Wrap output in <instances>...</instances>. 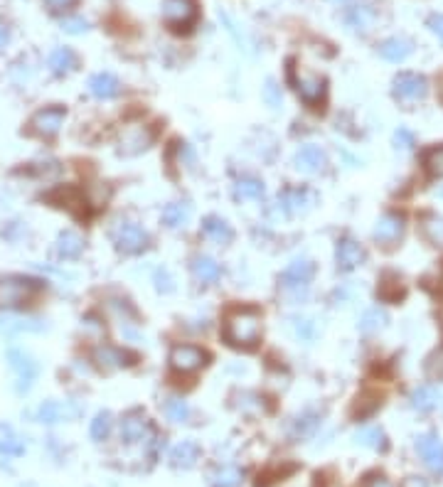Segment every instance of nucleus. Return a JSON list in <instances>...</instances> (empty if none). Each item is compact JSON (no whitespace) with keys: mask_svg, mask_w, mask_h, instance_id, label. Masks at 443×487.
I'll return each mask as SVG.
<instances>
[{"mask_svg":"<svg viewBox=\"0 0 443 487\" xmlns=\"http://www.w3.org/2000/svg\"><path fill=\"white\" fill-rule=\"evenodd\" d=\"M424 370H426V376H429V379L441 382L443 379V347H438V350H433V352L429 354Z\"/></svg>","mask_w":443,"mask_h":487,"instance_id":"40","label":"nucleus"},{"mask_svg":"<svg viewBox=\"0 0 443 487\" xmlns=\"http://www.w3.org/2000/svg\"><path fill=\"white\" fill-rule=\"evenodd\" d=\"M315 205V194L308 188H288L278 194L276 209L284 217H295V214H306Z\"/></svg>","mask_w":443,"mask_h":487,"instance_id":"8","label":"nucleus"},{"mask_svg":"<svg viewBox=\"0 0 443 487\" xmlns=\"http://www.w3.org/2000/svg\"><path fill=\"white\" fill-rule=\"evenodd\" d=\"M163 18L172 30H190L197 20V0H163Z\"/></svg>","mask_w":443,"mask_h":487,"instance_id":"7","label":"nucleus"},{"mask_svg":"<svg viewBox=\"0 0 443 487\" xmlns=\"http://www.w3.org/2000/svg\"><path fill=\"white\" fill-rule=\"evenodd\" d=\"M77 414H79V409H74V406H69V404H62V401H45V404H40V409H37V421L52 426V423L67 421V418L77 416Z\"/></svg>","mask_w":443,"mask_h":487,"instance_id":"26","label":"nucleus"},{"mask_svg":"<svg viewBox=\"0 0 443 487\" xmlns=\"http://www.w3.org/2000/svg\"><path fill=\"white\" fill-rule=\"evenodd\" d=\"M45 3H47L52 10H67V8H71L77 0H45Z\"/></svg>","mask_w":443,"mask_h":487,"instance_id":"52","label":"nucleus"},{"mask_svg":"<svg viewBox=\"0 0 443 487\" xmlns=\"http://www.w3.org/2000/svg\"><path fill=\"white\" fill-rule=\"evenodd\" d=\"M47 67L54 77H67L79 67V57L74 54V49L69 47H57L49 52L47 57Z\"/></svg>","mask_w":443,"mask_h":487,"instance_id":"24","label":"nucleus"},{"mask_svg":"<svg viewBox=\"0 0 443 487\" xmlns=\"http://www.w3.org/2000/svg\"><path fill=\"white\" fill-rule=\"evenodd\" d=\"M234 197L239 202L261 200L264 197V182L259 177H239L234 182Z\"/></svg>","mask_w":443,"mask_h":487,"instance_id":"32","label":"nucleus"},{"mask_svg":"<svg viewBox=\"0 0 443 487\" xmlns=\"http://www.w3.org/2000/svg\"><path fill=\"white\" fill-rule=\"evenodd\" d=\"M387 323H389V317H387V313H384L382 308H370V310L362 313L360 330L365 335H374V332H379V330L387 328Z\"/></svg>","mask_w":443,"mask_h":487,"instance_id":"36","label":"nucleus"},{"mask_svg":"<svg viewBox=\"0 0 443 487\" xmlns=\"http://www.w3.org/2000/svg\"><path fill=\"white\" fill-rule=\"evenodd\" d=\"M111 241L118 251L124 253H141L143 249H148L150 236L143 229L141 224L133 219H116V224L111 227Z\"/></svg>","mask_w":443,"mask_h":487,"instance_id":"2","label":"nucleus"},{"mask_svg":"<svg viewBox=\"0 0 443 487\" xmlns=\"http://www.w3.org/2000/svg\"><path fill=\"white\" fill-rule=\"evenodd\" d=\"M416 453L424 458L426 468L443 475V440L436 433H424L416 438Z\"/></svg>","mask_w":443,"mask_h":487,"instance_id":"13","label":"nucleus"},{"mask_svg":"<svg viewBox=\"0 0 443 487\" xmlns=\"http://www.w3.org/2000/svg\"><path fill=\"white\" fill-rule=\"evenodd\" d=\"M225 340L231 347H254L261 340V313L256 308H236L225 320Z\"/></svg>","mask_w":443,"mask_h":487,"instance_id":"1","label":"nucleus"},{"mask_svg":"<svg viewBox=\"0 0 443 487\" xmlns=\"http://www.w3.org/2000/svg\"><path fill=\"white\" fill-rule=\"evenodd\" d=\"M365 487H394L384 475H370L365 480Z\"/></svg>","mask_w":443,"mask_h":487,"instance_id":"51","label":"nucleus"},{"mask_svg":"<svg viewBox=\"0 0 443 487\" xmlns=\"http://www.w3.org/2000/svg\"><path fill=\"white\" fill-rule=\"evenodd\" d=\"M379 396H374V394H362V396H357V404H354V416L360 418H367L372 416L374 411L379 409Z\"/></svg>","mask_w":443,"mask_h":487,"instance_id":"42","label":"nucleus"},{"mask_svg":"<svg viewBox=\"0 0 443 487\" xmlns=\"http://www.w3.org/2000/svg\"><path fill=\"white\" fill-rule=\"evenodd\" d=\"M109 433H111V414L109 411H99L94 416V421H91V426H89V435L96 443H101V440L109 438Z\"/></svg>","mask_w":443,"mask_h":487,"instance_id":"39","label":"nucleus"},{"mask_svg":"<svg viewBox=\"0 0 443 487\" xmlns=\"http://www.w3.org/2000/svg\"><path fill=\"white\" fill-rule=\"evenodd\" d=\"M0 453L10 455V458H20L25 455V440L15 435V431L8 423H0Z\"/></svg>","mask_w":443,"mask_h":487,"instance_id":"33","label":"nucleus"},{"mask_svg":"<svg viewBox=\"0 0 443 487\" xmlns=\"http://www.w3.org/2000/svg\"><path fill=\"white\" fill-rule=\"evenodd\" d=\"M374 20H377V10L372 5H352L345 12V25L354 32H367L372 30Z\"/></svg>","mask_w":443,"mask_h":487,"instance_id":"27","label":"nucleus"},{"mask_svg":"<svg viewBox=\"0 0 443 487\" xmlns=\"http://www.w3.org/2000/svg\"><path fill=\"white\" fill-rule=\"evenodd\" d=\"M354 443H360V446H367V448H374V451H387V435H384L382 429L377 426H370V429H362L354 433Z\"/></svg>","mask_w":443,"mask_h":487,"instance_id":"37","label":"nucleus"},{"mask_svg":"<svg viewBox=\"0 0 443 487\" xmlns=\"http://www.w3.org/2000/svg\"><path fill=\"white\" fill-rule=\"evenodd\" d=\"M325 79L318 77V74H308V71H303L301 77L295 79V91H298V96H301L306 104H318V101H323L325 96Z\"/></svg>","mask_w":443,"mask_h":487,"instance_id":"19","label":"nucleus"},{"mask_svg":"<svg viewBox=\"0 0 443 487\" xmlns=\"http://www.w3.org/2000/svg\"><path fill=\"white\" fill-rule=\"evenodd\" d=\"M411 52H413V42L409 40V37L394 35V37H387V40L379 45V57L387 59V62H394V65L404 62Z\"/></svg>","mask_w":443,"mask_h":487,"instance_id":"22","label":"nucleus"},{"mask_svg":"<svg viewBox=\"0 0 443 487\" xmlns=\"http://www.w3.org/2000/svg\"><path fill=\"white\" fill-rule=\"evenodd\" d=\"M426 27L431 30L433 35H436L438 40L443 42V12H433V15H429V20H426Z\"/></svg>","mask_w":443,"mask_h":487,"instance_id":"49","label":"nucleus"},{"mask_svg":"<svg viewBox=\"0 0 443 487\" xmlns=\"http://www.w3.org/2000/svg\"><path fill=\"white\" fill-rule=\"evenodd\" d=\"M293 330L303 342L315 340V335H318V328H315V323L310 317H293Z\"/></svg>","mask_w":443,"mask_h":487,"instance_id":"43","label":"nucleus"},{"mask_svg":"<svg viewBox=\"0 0 443 487\" xmlns=\"http://www.w3.org/2000/svg\"><path fill=\"white\" fill-rule=\"evenodd\" d=\"M200 446H197L195 440H180L175 448L170 451V465L177 470H190L195 468L197 460H200Z\"/></svg>","mask_w":443,"mask_h":487,"instance_id":"23","label":"nucleus"},{"mask_svg":"<svg viewBox=\"0 0 443 487\" xmlns=\"http://www.w3.org/2000/svg\"><path fill=\"white\" fill-rule=\"evenodd\" d=\"M320 414L313 409L303 411V414H298V416L293 418V423H291V438L293 440H301V438H310V435L315 433V431L320 429Z\"/></svg>","mask_w":443,"mask_h":487,"instance_id":"28","label":"nucleus"},{"mask_svg":"<svg viewBox=\"0 0 443 487\" xmlns=\"http://www.w3.org/2000/svg\"><path fill=\"white\" fill-rule=\"evenodd\" d=\"M332 3H348V0H332Z\"/></svg>","mask_w":443,"mask_h":487,"instance_id":"54","label":"nucleus"},{"mask_svg":"<svg viewBox=\"0 0 443 487\" xmlns=\"http://www.w3.org/2000/svg\"><path fill=\"white\" fill-rule=\"evenodd\" d=\"M207 352L197 345H175L170 350V367L177 374H192L207 364Z\"/></svg>","mask_w":443,"mask_h":487,"instance_id":"6","label":"nucleus"},{"mask_svg":"<svg viewBox=\"0 0 443 487\" xmlns=\"http://www.w3.org/2000/svg\"><path fill=\"white\" fill-rule=\"evenodd\" d=\"M153 435L150 421L143 416L141 411H130L128 416H124L121 421V440L126 446H136V443H146Z\"/></svg>","mask_w":443,"mask_h":487,"instance_id":"12","label":"nucleus"},{"mask_svg":"<svg viewBox=\"0 0 443 487\" xmlns=\"http://www.w3.org/2000/svg\"><path fill=\"white\" fill-rule=\"evenodd\" d=\"M411 406L421 414L426 411H433L438 406V389L433 384H424V387L413 389L411 394Z\"/></svg>","mask_w":443,"mask_h":487,"instance_id":"34","label":"nucleus"},{"mask_svg":"<svg viewBox=\"0 0 443 487\" xmlns=\"http://www.w3.org/2000/svg\"><path fill=\"white\" fill-rule=\"evenodd\" d=\"M365 256H367L365 247L357 239H352V236H343V239L337 241L335 264L340 271H354L357 266L365 264Z\"/></svg>","mask_w":443,"mask_h":487,"instance_id":"14","label":"nucleus"},{"mask_svg":"<svg viewBox=\"0 0 443 487\" xmlns=\"http://www.w3.org/2000/svg\"><path fill=\"white\" fill-rule=\"evenodd\" d=\"M421 234L424 239L431 244V247H443V217L433 214V212H426L419 219Z\"/></svg>","mask_w":443,"mask_h":487,"instance_id":"31","label":"nucleus"},{"mask_svg":"<svg viewBox=\"0 0 443 487\" xmlns=\"http://www.w3.org/2000/svg\"><path fill=\"white\" fill-rule=\"evenodd\" d=\"M153 143V131L146 126H126L121 133V153L138 155Z\"/></svg>","mask_w":443,"mask_h":487,"instance_id":"15","label":"nucleus"},{"mask_svg":"<svg viewBox=\"0 0 443 487\" xmlns=\"http://www.w3.org/2000/svg\"><path fill=\"white\" fill-rule=\"evenodd\" d=\"M67 118V109L65 106H45L40 111L32 116L30 126L35 131L37 135H45V138H52V135L59 133L62 124H65Z\"/></svg>","mask_w":443,"mask_h":487,"instance_id":"10","label":"nucleus"},{"mask_svg":"<svg viewBox=\"0 0 443 487\" xmlns=\"http://www.w3.org/2000/svg\"><path fill=\"white\" fill-rule=\"evenodd\" d=\"M394 143H396V148H402V150H411V148H413V135H411V131L399 128V131L394 133Z\"/></svg>","mask_w":443,"mask_h":487,"instance_id":"48","label":"nucleus"},{"mask_svg":"<svg viewBox=\"0 0 443 487\" xmlns=\"http://www.w3.org/2000/svg\"><path fill=\"white\" fill-rule=\"evenodd\" d=\"M190 271H192L195 281L202 283V286H212V283H217L219 276H222V266H219L212 256H205V253L192 256Z\"/></svg>","mask_w":443,"mask_h":487,"instance_id":"17","label":"nucleus"},{"mask_svg":"<svg viewBox=\"0 0 443 487\" xmlns=\"http://www.w3.org/2000/svg\"><path fill=\"white\" fill-rule=\"evenodd\" d=\"M328 163V155L320 146H303L298 153L293 155V165L295 170L301 172H308V175H313V172H320Z\"/></svg>","mask_w":443,"mask_h":487,"instance_id":"16","label":"nucleus"},{"mask_svg":"<svg viewBox=\"0 0 443 487\" xmlns=\"http://www.w3.org/2000/svg\"><path fill=\"white\" fill-rule=\"evenodd\" d=\"M8 42H10V32H8V27L0 25V52L8 47Z\"/></svg>","mask_w":443,"mask_h":487,"instance_id":"53","label":"nucleus"},{"mask_svg":"<svg viewBox=\"0 0 443 487\" xmlns=\"http://www.w3.org/2000/svg\"><path fill=\"white\" fill-rule=\"evenodd\" d=\"M8 364H10V370L18 374V387H15L18 394H27L30 389H32V384H35L37 372H40L35 357L30 352H25V350L12 347V350H8Z\"/></svg>","mask_w":443,"mask_h":487,"instance_id":"3","label":"nucleus"},{"mask_svg":"<svg viewBox=\"0 0 443 487\" xmlns=\"http://www.w3.org/2000/svg\"><path fill=\"white\" fill-rule=\"evenodd\" d=\"M163 411H166V416L170 418L172 423H188L190 416H192L190 404L185 399H180V396H170V399H166Z\"/></svg>","mask_w":443,"mask_h":487,"instance_id":"38","label":"nucleus"},{"mask_svg":"<svg viewBox=\"0 0 443 487\" xmlns=\"http://www.w3.org/2000/svg\"><path fill=\"white\" fill-rule=\"evenodd\" d=\"M54 251H57V256L62 258V261H71V258H79L84 251V239L77 234V231H62V234L57 236V244H54Z\"/></svg>","mask_w":443,"mask_h":487,"instance_id":"29","label":"nucleus"},{"mask_svg":"<svg viewBox=\"0 0 443 487\" xmlns=\"http://www.w3.org/2000/svg\"><path fill=\"white\" fill-rule=\"evenodd\" d=\"M242 480H244V473L242 468H236V465H219L212 473V477H209L212 487H239Z\"/></svg>","mask_w":443,"mask_h":487,"instance_id":"35","label":"nucleus"},{"mask_svg":"<svg viewBox=\"0 0 443 487\" xmlns=\"http://www.w3.org/2000/svg\"><path fill=\"white\" fill-rule=\"evenodd\" d=\"M379 295H382L384 300H396V298H402V293H404V288H402V281H384L382 286H379V291H377Z\"/></svg>","mask_w":443,"mask_h":487,"instance_id":"46","label":"nucleus"},{"mask_svg":"<svg viewBox=\"0 0 443 487\" xmlns=\"http://www.w3.org/2000/svg\"><path fill=\"white\" fill-rule=\"evenodd\" d=\"M59 27L65 30V32H69V35H82L91 25H89V20L79 18V15H67V18L59 20Z\"/></svg>","mask_w":443,"mask_h":487,"instance_id":"44","label":"nucleus"},{"mask_svg":"<svg viewBox=\"0 0 443 487\" xmlns=\"http://www.w3.org/2000/svg\"><path fill=\"white\" fill-rule=\"evenodd\" d=\"M313 276H315V264L310 258H293L284 269L278 281H281V286L286 291H301V288H306L308 283L313 281Z\"/></svg>","mask_w":443,"mask_h":487,"instance_id":"9","label":"nucleus"},{"mask_svg":"<svg viewBox=\"0 0 443 487\" xmlns=\"http://www.w3.org/2000/svg\"><path fill=\"white\" fill-rule=\"evenodd\" d=\"M404 229H407V222H404L402 214L387 212V214H382V217L377 219L372 236L377 244H382V247H391V244H396V241L404 236Z\"/></svg>","mask_w":443,"mask_h":487,"instance_id":"11","label":"nucleus"},{"mask_svg":"<svg viewBox=\"0 0 443 487\" xmlns=\"http://www.w3.org/2000/svg\"><path fill=\"white\" fill-rule=\"evenodd\" d=\"M424 165L431 177H443V146L431 148V150L424 155Z\"/></svg>","mask_w":443,"mask_h":487,"instance_id":"41","label":"nucleus"},{"mask_svg":"<svg viewBox=\"0 0 443 487\" xmlns=\"http://www.w3.org/2000/svg\"><path fill=\"white\" fill-rule=\"evenodd\" d=\"M264 101L271 109H281V101H284V96H281V87H278L273 79H266L264 84Z\"/></svg>","mask_w":443,"mask_h":487,"instance_id":"45","label":"nucleus"},{"mask_svg":"<svg viewBox=\"0 0 443 487\" xmlns=\"http://www.w3.org/2000/svg\"><path fill=\"white\" fill-rule=\"evenodd\" d=\"M89 91H91V96H96L101 101L116 99L121 94V82L113 77L111 71H99V74H94V77L89 79Z\"/></svg>","mask_w":443,"mask_h":487,"instance_id":"21","label":"nucleus"},{"mask_svg":"<svg viewBox=\"0 0 443 487\" xmlns=\"http://www.w3.org/2000/svg\"><path fill=\"white\" fill-rule=\"evenodd\" d=\"M153 281H155V288H158L160 293H172V278H170V273H168L166 269H158L153 273Z\"/></svg>","mask_w":443,"mask_h":487,"instance_id":"47","label":"nucleus"},{"mask_svg":"<svg viewBox=\"0 0 443 487\" xmlns=\"http://www.w3.org/2000/svg\"><path fill=\"white\" fill-rule=\"evenodd\" d=\"M190 214H192L190 202H170L163 209V224L168 229H183L185 224L190 222Z\"/></svg>","mask_w":443,"mask_h":487,"instance_id":"30","label":"nucleus"},{"mask_svg":"<svg viewBox=\"0 0 443 487\" xmlns=\"http://www.w3.org/2000/svg\"><path fill=\"white\" fill-rule=\"evenodd\" d=\"M394 96L404 104H416V101L426 99L429 94V82H426L424 74H416V71H402L396 74L394 82Z\"/></svg>","mask_w":443,"mask_h":487,"instance_id":"4","label":"nucleus"},{"mask_svg":"<svg viewBox=\"0 0 443 487\" xmlns=\"http://www.w3.org/2000/svg\"><path fill=\"white\" fill-rule=\"evenodd\" d=\"M202 234L207 236L214 244H229L234 239V229L227 219L217 217V214H209V217L202 219Z\"/></svg>","mask_w":443,"mask_h":487,"instance_id":"25","label":"nucleus"},{"mask_svg":"<svg viewBox=\"0 0 443 487\" xmlns=\"http://www.w3.org/2000/svg\"><path fill=\"white\" fill-rule=\"evenodd\" d=\"M42 283L23 276H8L0 278V306H20L30 295L35 293Z\"/></svg>","mask_w":443,"mask_h":487,"instance_id":"5","label":"nucleus"},{"mask_svg":"<svg viewBox=\"0 0 443 487\" xmlns=\"http://www.w3.org/2000/svg\"><path fill=\"white\" fill-rule=\"evenodd\" d=\"M130 354L124 352V350H118V347H111V345H101L94 350V362L99 370L104 372H111V370H118V367H126V364H133L130 362Z\"/></svg>","mask_w":443,"mask_h":487,"instance_id":"20","label":"nucleus"},{"mask_svg":"<svg viewBox=\"0 0 443 487\" xmlns=\"http://www.w3.org/2000/svg\"><path fill=\"white\" fill-rule=\"evenodd\" d=\"M20 234H25V224L23 222H10L5 229H3V236H5L8 241H18Z\"/></svg>","mask_w":443,"mask_h":487,"instance_id":"50","label":"nucleus"},{"mask_svg":"<svg viewBox=\"0 0 443 487\" xmlns=\"http://www.w3.org/2000/svg\"><path fill=\"white\" fill-rule=\"evenodd\" d=\"M47 330V323L40 317H18L0 315V332L3 335H23V332H42Z\"/></svg>","mask_w":443,"mask_h":487,"instance_id":"18","label":"nucleus"}]
</instances>
